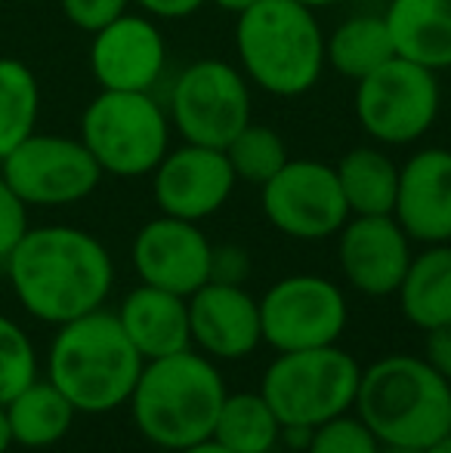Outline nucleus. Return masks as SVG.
<instances>
[{"instance_id":"nucleus-22","label":"nucleus","mask_w":451,"mask_h":453,"mask_svg":"<svg viewBox=\"0 0 451 453\" xmlns=\"http://www.w3.org/2000/svg\"><path fill=\"white\" fill-rule=\"evenodd\" d=\"M12 444L22 448H53L68 435L74 423V404L50 380H35L28 388L4 404Z\"/></svg>"},{"instance_id":"nucleus-5","label":"nucleus","mask_w":451,"mask_h":453,"mask_svg":"<svg viewBox=\"0 0 451 453\" xmlns=\"http://www.w3.org/2000/svg\"><path fill=\"white\" fill-rule=\"evenodd\" d=\"M241 65L266 93L300 96L322 78L325 37L313 10L300 0H260L235 28Z\"/></svg>"},{"instance_id":"nucleus-2","label":"nucleus","mask_w":451,"mask_h":453,"mask_svg":"<svg viewBox=\"0 0 451 453\" xmlns=\"http://www.w3.org/2000/svg\"><path fill=\"white\" fill-rule=\"evenodd\" d=\"M145 358L124 334L118 315L87 311L59 324L47 358V380L66 395L78 413H109L127 404Z\"/></svg>"},{"instance_id":"nucleus-11","label":"nucleus","mask_w":451,"mask_h":453,"mask_svg":"<svg viewBox=\"0 0 451 453\" xmlns=\"http://www.w3.org/2000/svg\"><path fill=\"white\" fill-rule=\"evenodd\" d=\"M170 114L186 142L226 149L251 124V93L232 65L205 59L176 78Z\"/></svg>"},{"instance_id":"nucleus-39","label":"nucleus","mask_w":451,"mask_h":453,"mask_svg":"<svg viewBox=\"0 0 451 453\" xmlns=\"http://www.w3.org/2000/svg\"><path fill=\"white\" fill-rule=\"evenodd\" d=\"M380 453H421L417 448H399V444H384Z\"/></svg>"},{"instance_id":"nucleus-40","label":"nucleus","mask_w":451,"mask_h":453,"mask_svg":"<svg viewBox=\"0 0 451 453\" xmlns=\"http://www.w3.org/2000/svg\"><path fill=\"white\" fill-rule=\"evenodd\" d=\"M303 6H309V10H322V6H331V4H340V0H300Z\"/></svg>"},{"instance_id":"nucleus-25","label":"nucleus","mask_w":451,"mask_h":453,"mask_svg":"<svg viewBox=\"0 0 451 453\" xmlns=\"http://www.w3.org/2000/svg\"><path fill=\"white\" fill-rule=\"evenodd\" d=\"M393 56H396V43L384 16L346 19L325 43V59H331V65L349 81H362Z\"/></svg>"},{"instance_id":"nucleus-29","label":"nucleus","mask_w":451,"mask_h":453,"mask_svg":"<svg viewBox=\"0 0 451 453\" xmlns=\"http://www.w3.org/2000/svg\"><path fill=\"white\" fill-rule=\"evenodd\" d=\"M384 444L374 438V432L359 417H334L313 429L307 441V453H380Z\"/></svg>"},{"instance_id":"nucleus-17","label":"nucleus","mask_w":451,"mask_h":453,"mask_svg":"<svg viewBox=\"0 0 451 453\" xmlns=\"http://www.w3.org/2000/svg\"><path fill=\"white\" fill-rule=\"evenodd\" d=\"M93 78L103 90L149 93L164 72V37L149 19L118 16L93 35Z\"/></svg>"},{"instance_id":"nucleus-30","label":"nucleus","mask_w":451,"mask_h":453,"mask_svg":"<svg viewBox=\"0 0 451 453\" xmlns=\"http://www.w3.org/2000/svg\"><path fill=\"white\" fill-rule=\"evenodd\" d=\"M28 232V203L12 191L6 176L0 173V263H6L16 244Z\"/></svg>"},{"instance_id":"nucleus-34","label":"nucleus","mask_w":451,"mask_h":453,"mask_svg":"<svg viewBox=\"0 0 451 453\" xmlns=\"http://www.w3.org/2000/svg\"><path fill=\"white\" fill-rule=\"evenodd\" d=\"M133 4H139L145 12H152V16L183 19V16H192L205 0H133Z\"/></svg>"},{"instance_id":"nucleus-1","label":"nucleus","mask_w":451,"mask_h":453,"mask_svg":"<svg viewBox=\"0 0 451 453\" xmlns=\"http://www.w3.org/2000/svg\"><path fill=\"white\" fill-rule=\"evenodd\" d=\"M4 265L22 309L47 324H68L103 309L114 284L103 241L72 226L28 228Z\"/></svg>"},{"instance_id":"nucleus-12","label":"nucleus","mask_w":451,"mask_h":453,"mask_svg":"<svg viewBox=\"0 0 451 453\" xmlns=\"http://www.w3.org/2000/svg\"><path fill=\"white\" fill-rule=\"evenodd\" d=\"M263 213L288 238L322 241L349 219L338 170L322 161H288L263 185Z\"/></svg>"},{"instance_id":"nucleus-38","label":"nucleus","mask_w":451,"mask_h":453,"mask_svg":"<svg viewBox=\"0 0 451 453\" xmlns=\"http://www.w3.org/2000/svg\"><path fill=\"white\" fill-rule=\"evenodd\" d=\"M421 453H451V435L439 438V441H433L430 448H424Z\"/></svg>"},{"instance_id":"nucleus-31","label":"nucleus","mask_w":451,"mask_h":453,"mask_svg":"<svg viewBox=\"0 0 451 453\" xmlns=\"http://www.w3.org/2000/svg\"><path fill=\"white\" fill-rule=\"evenodd\" d=\"M66 19L81 31L97 35L99 28H105L118 16H124L130 0H59Z\"/></svg>"},{"instance_id":"nucleus-23","label":"nucleus","mask_w":451,"mask_h":453,"mask_svg":"<svg viewBox=\"0 0 451 453\" xmlns=\"http://www.w3.org/2000/svg\"><path fill=\"white\" fill-rule=\"evenodd\" d=\"M338 180L355 216H390L396 207L399 167L377 149H353L340 157Z\"/></svg>"},{"instance_id":"nucleus-16","label":"nucleus","mask_w":451,"mask_h":453,"mask_svg":"<svg viewBox=\"0 0 451 453\" xmlns=\"http://www.w3.org/2000/svg\"><path fill=\"white\" fill-rule=\"evenodd\" d=\"M192 342L211 358H247L263 342L260 303L241 284L207 280L189 296Z\"/></svg>"},{"instance_id":"nucleus-28","label":"nucleus","mask_w":451,"mask_h":453,"mask_svg":"<svg viewBox=\"0 0 451 453\" xmlns=\"http://www.w3.org/2000/svg\"><path fill=\"white\" fill-rule=\"evenodd\" d=\"M37 380V352L16 321L0 315V407Z\"/></svg>"},{"instance_id":"nucleus-35","label":"nucleus","mask_w":451,"mask_h":453,"mask_svg":"<svg viewBox=\"0 0 451 453\" xmlns=\"http://www.w3.org/2000/svg\"><path fill=\"white\" fill-rule=\"evenodd\" d=\"M176 453H232V450L223 448L220 441H214V438H207V441H198V444H192V448H183Z\"/></svg>"},{"instance_id":"nucleus-36","label":"nucleus","mask_w":451,"mask_h":453,"mask_svg":"<svg viewBox=\"0 0 451 453\" xmlns=\"http://www.w3.org/2000/svg\"><path fill=\"white\" fill-rule=\"evenodd\" d=\"M214 4H217L220 10L235 12V16H241V12H245V10H251V6H257L260 0H214Z\"/></svg>"},{"instance_id":"nucleus-32","label":"nucleus","mask_w":451,"mask_h":453,"mask_svg":"<svg viewBox=\"0 0 451 453\" xmlns=\"http://www.w3.org/2000/svg\"><path fill=\"white\" fill-rule=\"evenodd\" d=\"M247 278V253L241 247H220L211 257V280L241 284Z\"/></svg>"},{"instance_id":"nucleus-19","label":"nucleus","mask_w":451,"mask_h":453,"mask_svg":"<svg viewBox=\"0 0 451 453\" xmlns=\"http://www.w3.org/2000/svg\"><path fill=\"white\" fill-rule=\"evenodd\" d=\"M145 361L167 358L192 346V327H189V299L180 293L161 290V287L143 284L130 290L114 311Z\"/></svg>"},{"instance_id":"nucleus-9","label":"nucleus","mask_w":451,"mask_h":453,"mask_svg":"<svg viewBox=\"0 0 451 453\" xmlns=\"http://www.w3.org/2000/svg\"><path fill=\"white\" fill-rule=\"evenodd\" d=\"M0 173L28 207H66L97 191L103 170L81 139L31 133L0 161Z\"/></svg>"},{"instance_id":"nucleus-15","label":"nucleus","mask_w":451,"mask_h":453,"mask_svg":"<svg viewBox=\"0 0 451 453\" xmlns=\"http://www.w3.org/2000/svg\"><path fill=\"white\" fill-rule=\"evenodd\" d=\"M396 216H355L343 226L340 265L365 296H390L411 265V244Z\"/></svg>"},{"instance_id":"nucleus-4","label":"nucleus","mask_w":451,"mask_h":453,"mask_svg":"<svg viewBox=\"0 0 451 453\" xmlns=\"http://www.w3.org/2000/svg\"><path fill=\"white\" fill-rule=\"evenodd\" d=\"M355 407L380 444L424 450L451 435V382L415 355H390L362 370Z\"/></svg>"},{"instance_id":"nucleus-18","label":"nucleus","mask_w":451,"mask_h":453,"mask_svg":"<svg viewBox=\"0 0 451 453\" xmlns=\"http://www.w3.org/2000/svg\"><path fill=\"white\" fill-rule=\"evenodd\" d=\"M396 222L405 234L421 244H448L451 241V151H417L399 170Z\"/></svg>"},{"instance_id":"nucleus-20","label":"nucleus","mask_w":451,"mask_h":453,"mask_svg":"<svg viewBox=\"0 0 451 453\" xmlns=\"http://www.w3.org/2000/svg\"><path fill=\"white\" fill-rule=\"evenodd\" d=\"M384 19L396 56L430 72L451 68V0H393Z\"/></svg>"},{"instance_id":"nucleus-24","label":"nucleus","mask_w":451,"mask_h":453,"mask_svg":"<svg viewBox=\"0 0 451 453\" xmlns=\"http://www.w3.org/2000/svg\"><path fill=\"white\" fill-rule=\"evenodd\" d=\"M282 423L260 392L226 395L214 423V441L232 453H269L282 438Z\"/></svg>"},{"instance_id":"nucleus-3","label":"nucleus","mask_w":451,"mask_h":453,"mask_svg":"<svg viewBox=\"0 0 451 453\" xmlns=\"http://www.w3.org/2000/svg\"><path fill=\"white\" fill-rule=\"evenodd\" d=\"M226 395L214 361L183 349L167 358L145 361L130 395L133 423L145 441L176 453L214 435Z\"/></svg>"},{"instance_id":"nucleus-7","label":"nucleus","mask_w":451,"mask_h":453,"mask_svg":"<svg viewBox=\"0 0 451 453\" xmlns=\"http://www.w3.org/2000/svg\"><path fill=\"white\" fill-rule=\"evenodd\" d=\"M81 142L112 176H145L167 155V118L149 93L103 90L81 118Z\"/></svg>"},{"instance_id":"nucleus-6","label":"nucleus","mask_w":451,"mask_h":453,"mask_svg":"<svg viewBox=\"0 0 451 453\" xmlns=\"http://www.w3.org/2000/svg\"><path fill=\"white\" fill-rule=\"evenodd\" d=\"M362 367L338 346L278 352L266 367L260 395L269 401L282 429H319L355 407Z\"/></svg>"},{"instance_id":"nucleus-26","label":"nucleus","mask_w":451,"mask_h":453,"mask_svg":"<svg viewBox=\"0 0 451 453\" xmlns=\"http://www.w3.org/2000/svg\"><path fill=\"white\" fill-rule=\"evenodd\" d=\"M41 87L22 59L0 56V161L35 133Z\"/></svg>"},{"instance_id":"nucleus-8","label":"nucleus","mask_w":451,"mask_h":453,"mask_svg":"<svg viewBox=\"0 0 451 453\" xmlns=\"http://www.w3.org/2000/svg\"><path fill=\"white\" fill-rule=\"evenodd\" d=\"M439 114V84L430 68L393 56L355 87V118L386 145L421 139Z\"/></svg>"},{"instance_id":"nucleus-21","label":"nucleus","mask_w":451,"mask_h":453,"mask_svg":"<svg viewBox=\"0 0 451 453\" xmlns=\"http://www.w3.org/2000/svg\"><path fill=\"white\" fill-rule=\"evenodd\" d=\"M399 303L415 327L433 330L451 324V244H430L399 284Z\"/></svg>"},{"instance_id":"nucleus-27","label":"nucleus","mask_w":451,"mask_h":453,"mask_svg":"<svg viewBox=\"0 0 451 453\" xmlns=\"http://www.w3.org/2000/svg\"><path fill=\"white\" fill-rule=\"evenodd\" d=\"M223 151L232 164L235 180H245L251 185H266L291 161L284 139L263 124H247Z\"/></svg>"},{"instance_id":"nucleus-33","label":"nucleus","mask_w":451,"mask_h":453,"mask_svg":"<svg viewBox=\"0 0 451 453\" xmlns=\"http://www.w3.org/2000/svg\"><path fill=\"white\" fill-rule=\"evenodd\" d=\"M424 361L451 382V324L427 330V355Z\"/></svg>"},{"instance_id":"nucleus-13","label":"nucleus","mask_w":451,"mask_h":453,"mask_svg":"<svg viewBox=\"0 0 451 453\" xmlns=\"http://www.w3.org/2000/svg\"><path fill=\"white\" fill-rule=\"evenodd\" d=\"M214 247L195 222L158 216L139 228L133 241V265L143 284L192 296L211 280Z\"/></svg>"},{"instance_id":"nucleus-10","label":"nucleus","mask_w":451,"mask_h":453,"mask_svg":"<svg viewBox=\"0 0 451 453\" xmlns=\"http://www.w3.org/2000/svg\"><path fill=\"white\" fill-rule=\"evenodd\" d=\"M260 327L276 352L338 346L346 330V299L328 278L291 274L263 293Z\"/></svg>"},{"instance_id":"nucleus-37","label":"nucleus","mask_w":451,"mask_h":453,"mask_svg":"<svg viewBox=\"0 0 451 453\" xmlns=\"http://www.w3.org/2000/svg\"><path fill=\"white\" fill-rule=\"evenodd\" d=\"M12 444V435H10V423H6V411L0 407V453H6Z\"/></svg>"},{"instance_id":"nucleus-14","label":"nucleus","mask_w":451,"mask_h":453,"mask_svg":"<svg viewBox=\"0 0 451 453\" xmlns=\"http://www.w3.org/2000/svg\"><path fill=\"white\" fill-rule=\"evenodd\" d=\"M235 173L223 149L183 145L155 167V201L164 216L198 222L214 216L229 201Z\"/></svg>"}]
</instances>
